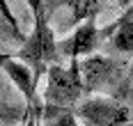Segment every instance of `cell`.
Masks as SVG:
<instances>
[{
    "label": "cell",
    "mask_w": 133,
    "mask_h": 126,
    "mask_svg": "<svg viewBox=\"0 0 133 126\" xmlns=\"http://www.w3.org/2000/svg\"><path fill=\"white\" fill-rule=\"evenodd\" d=\"M16 57L30 67L35 83L39 85L41 76H46L48 69L60 62V53H57V34H55L53 25L48 21V16L44 18H35L32 21V30L25 34V39L21 44V48L16 51Z\"/></svg>",
    "instance_id": "cell-1"
},
{
    "label": "cell",
    "mask_w": 133,
    "mask_h": 126,
    "mask_svg": "<svg viewBox=\"0 0 133 126\" xmlns=\"http://www.w3.org/2000/svg\"><path fill=\"white\" fill-rule=\"evenodd\" d=\"M126 67H129L126 60H117L106 53H94L90 57L78 60L85 94L87 96H112L126 73Z\"/></svg>",
    "instance_id": "cell-2"
},
{
    "label": "cell",
    "mask_w": 133,
    "mask_h": 126,
    "mask_svg": "<svg viewBox=\"0 0 133 126\" xmlns=\"http://www.w3.org/2000/svg\"><path fill=\"white\" fill-rule=\"evenodd\" d=\"M83 99H87L85 87L80 80L78 60L74 62H57L46 73V87H44V106L48 108H66L74 110Z\"/></svg>",
    "instance_id": "cell-3"
},
{
    "label": "cell",
    "mask_w": 133,
    "mask_h": 126,
    "mask_svg": "<svg viewBox=\"0 0 133 126\" xmlns=\"http://www.w3.org/2000/svg\"><path fill=\"white\" fill-rule=\"evenodd\" d=\"M74 112L85 126H131V106L112 96H87Z\"/></svg>",
    "instance_id": "cell-4"
},
{
    "label": "cell",
    "mask_w": 133,
    "mask_h": 126,
    "mask_svg": "<svg viewBox=\"0 0 133 126\" xmlns=\"http://www.w3.org/2000/svg\"><path fill=\"white\" fill-rule=\"evenodd\" d=\"M99 51H101V28L96 25V18L83 21L69 37L57 39L60 60H66V62L90 57L94 53H99Z\"/></svg>",
    "instance_id": "cell-5"
},
{
    "label": "cell",
    "mask_w": 133,
    "mask_h": 126,
    "mask_svg": "<svg viewBox=\"0 0 133 126\" xmlns=\"http://www.w3.org/2000/svg\"><path fill=\"white\" fill-rule=\"evenodd\" d=\"M110 57L117 60H126L133 57V21H122L115 18L108 25L101 28V51Z\"/></svg>",
    "instance_id": "cell-6"
},
{
    "label": "cell",
    "mask_w": 133,
    "mask_h": 126,
    "mask_svg": "<svg viewBox=\"0 0 133 126\" xmlns=\"http://www.w3.org/2000/svg\"><path fill=\"white\" fill-rule=\"evenodd\" d=\"M0 69L9 76V80L14 83V87L23 94L28 110H39V115H41V106L44 103L37 101V83H35V76H32L30 67L23 64L16 55L0 53Z\"/></svg>",
    "instance_id": "cell-7"
},
{
    "label": "cell",
    "mask_w": 133,
    "mask_h": 126,
    "mask_svg": "<svg viewBox=\"0 0 133 126\" xmlns=\"http://www.w3.org/2000/svg\"><path fill=\"white\" fill-rule=\"evenodd\" d=\"M39 119L44 122V126H78L76 112L66 110V108H48V106H41Z\"/></svg>",
    "instance_id": "cell-8"
},
{
    "label": "cell",
    "mask_w": 133,
    "mask_h": 126,
    "mask_svg": "<svg viewBox=\"0 0 133 126\" xmlns=\"http://www.w3.org/2000/svg\"><path fill=\"white\" fill-rule=\"evenodd\" d=\"M112 99H117V101L126 103V106H133V60L129 62V67H126V73H124V78H122L119 87L115 89Z\"/></svg>",
    "instance_id": "cell-9"
},
{
    "label": "cell",
    "mask_w": 133,
    "mask_h": 126,
    "mask_svg": "<svg viewBox=\"0 0 133 126\" xmlns=\"http://www.w3.org/2000/svg\"><path fill=\"white\" fill-rule=\"evenodd\" d=\"M0 16H2V21L7 23V28H9V32H12L16 39H25L23 37V32H21V28H18V21H16V16H14L12 7H9V2L7 0H0Z\"/></svg>",
    "instance_id": "cell-10"
},
{
    "label": "cell",
    "mask_w": 133,
    "mask_h": 126,
    "mask_svg": "<svg viewBox=\"0 0 133 126\" xmlns=\"http://www.w3.org/2000/svg\"><path fill=\"white\" fill-rule=\"evenodd\" d=\"M25 2H28V7H30V12H32V21L48 16V12H46V0H25Z\"/></svg>",
    "instance_id": "cell-11"
},
{
    "label": "cell",
    "mask_w": 133,
    "mask_h": 126,
    "mask_svg": "<svg viewBox=\"0 0 133 126\" xmlns=\"http://www.w3.org/2000/svg\"><path fill=\"white\" fill-rule=\"evenodd\" d=\"M117 18H122V21H133V2L129 5V7H124V12H122Z\"/></svg>",
    "instance_id": "cell-12"
},
{
    "label": "cell",
    "mask_w": 133,
    "mask_h": 126,
    "mask_svg": "<svg viewBox=\"0 0 133 126\" xmlns=\"http://www.w3.org/2000/svg\"><path fill=\"white\" fill-rule=\"evenodd\" d=\"M117 2H119V5H122V7H129V5H131V2H133V0H117Z\"/></svg>",
    "instance_id": "cell-13"
}]
</instances>
